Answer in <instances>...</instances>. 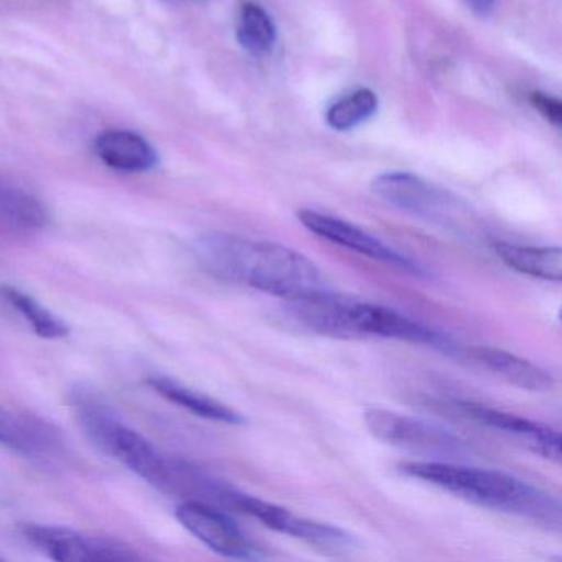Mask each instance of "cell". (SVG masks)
I'll list each match as a JSON object with an SVG mask.
<instances>
[{
  "label": "cell",
  "mask_w": 562,
  "mask_h": 562,
  "mask_svg": "<svg viewBox=\"0 0 562 562\" xmlns=\"http://www.w3.org/2000/svg\"><path fill=\"white\" fill-rule=\"evenodd\" d=\"M193 251L196 261L215 278L249 285L284 301L325 289L321 269L307 256L278 243L210 233L196 239Z\"/></svg>",
  "instance_id": "6da1fadb"
},
{
  "label": "cell",
  "mask_w": 562,
  "mask_h": 562,
  "mask_svg": "<svg viewBox=\"0 0 562 562\" xmlns=\"http://www.w3.org/2000/svg\"><path fill=\"white\" fill-rule=\"evenodd\" d=\"M400 470L411 479L423 480L473 505L519 516L549 529H561V502L509 473L449 460H407L400 463Z\"/></svg>",
  "instance_id": "7a4b0ae2"
},
{
  "label": "cell",
  "mask_w": 562,
  "mask_h": 562,
  "mask_svg": "<svg viewBox=\"0 0 562 562\" xmlns=\"http://www.w3.org/2000/svg\"><path fill=\"white\" fill-rule=\"evenodd\" d=\"M78 419L91 442L131 472L164 492L169 476L170 457L164 456L150 440L124 424L110 407L98 401H78Z\"/></svg>",
  "instance_id": "3957f363"
},
{
  "label": "cell",
  "mask_w": 562,
  "mask_h": 562,
  "mask_svg": "<svg viewBox=\"0 0 562 562\" xmlns=\"http://www.w3.org/2000/svg\"><path fill=\"white\" fill-rule=\"evenodd\" d=\"M368 430L381 442L434 460L460 459L469 456L467 440L446 427L384 407H368L363 414Z\"/></svg>",
  "instance_id": "277c9868"
},
{
  "label": "cell",
  "mask_w": 562,
  "mask_h": 562,
  "mask_svg": "<svg viewBox=\"0 0 562 562\" xmlns=\"http://www.w3.org/2000/svg\"><path fill=\"white\" fill-rule=\"evenodd\" d=\"M22 535L32 546L58 562H126L140 559L126 542L65 526L25 525Z\"/></svg>",
  "instance_id": "5b68a950"
},
{
  "label": "cell",
  "mask_w": 562,
  "mask_h": 562,
  "mask_svg": "<svg viewBox=\"0 0 562 562\" xmlns=\"http://www.w3.org/2000/svg\"><path fill=\"white\" fill-rule=\"evenodd\" d=\"M373 192L403 212L460 232L465 225L463 210L456 199L434 189L413 173L387 172L373 180Z\"/></svg>",
  "instance_id": "8992f818"
},
{
  "label": "cell",
  "mask_w": 562,
  "mask_h": 562,
  "mask_svg": "<svg viewBox=\"0 0 562 562\" xmlns=\"http://www.w3.org/2000/svg\"><path fill=\"white\" fill-rule=\"evenodd\" d=\"M176 516L187 531L192 532L199 541L225 558L248 561L268 558L265 548L249 538L223 509L216 506L186 499L177 506Z\"/></svg>",
  "instance_id": "52a82bcc"
},
{
  "label": "cell",
  "mask_w": 562,
  "mask_h": 562,
  "mask_svg": "<svg viewBox=\"0 0 562 562\" xmlns=\"http://www.w3.org/2000/svg\"><path fill=\"white\" fill-rule=\"evenodd\" d=\"M233 512L245 513L274 531L301 539L314 548L324 549L325 552L340 554V552L355 548V538L350 532L344 531L337 526L327 525V522L297 516L284 506L246 495L243 492L236 496Z\"/></svg>",
  "instance_id": "ba28073f"
},
{
  "label": "cell",
  "mask_w": 562,
  "mask_h": 562,
  "mask_svg": "<svg viewBox=\"0 0 562 562\" xmlns=\"http://www.w3.org/2000/svg\"><path fill=\"white\" fill-rule=\"evenodd\" d=\"M347 328L350 338L376 337L390 340L411 341V344L427 345L439 350H453V344L446 335L434 328L400 314L384 305L348 299Z\"/></svg>",
  "instance_id": "9c48e42d"
},
{
  "label": "cell",
  "mask_w": 562,
  "mask_h": 562,
  "mask_svg": "<svg viewBox=\"0 0 562 562\" xmlns=\"http://www.w3.org/2000/svg\"><path fill=\"white\" fill-rule=\"evenodd\" d=\"M299 222L322 239L350 249L358 255L367 256L373 261L383 262V265L393 266L404 272L413 274H424L423 268L407 256L401 255L396 249L387 246L381 239L374 238L370 233L344 220L335 216L324 215V213L314 212V210H301L297 213Z\"/></svg>",
  "instance_id": "30bf717a"
},
{
  "label": "cell",
  "mask_w": 562,
  "mask_h": 562,
  "mask_svg": "<svg viewBox=\"0 0 562 562\" xmlns=\"http://www.w3.org/2000/svg\"><path fill=\"white\" fill-rule=\"evenodd\" d=\"M453 406L467 419L516 437V439L522 440L525 446L529 447L532 452L539 453V456L551 460V462H561V434H559V430L552 429V427L546 426V424L516 416V414L483 406V404L462 403V401H459Z\"/></svg>",
  "instance_id": "8fae6325"
},
{
  "label": "cell",
  "mask_w": 562,
  "mask_h": 562,
  "mask_svg": "<svg viewBox=\"0 0 562 562\" xmlns=\"http://www.w3.org/2000/svg\"><path fill=\"white\" fill-rule=\"evenodd\" d=\"M101 162L117 172H149L159 162L149 140L133 131L113 130L101 133L94 143Z\"/></svg>",
  "instance_id": "7c38bea8"
},
{
  "label": "cell",
  "mask_w": 562,
  "mask_h": 562,
  "mask_svg": "<svg viewBox=\"0 0 562 562\" xmlns=\"http://www.w3.org/2000/svg\"><path fill=\"white\" fill-rule=\"evenodd\" d=\"M467 353L473 361L515 384L519 390L549 393L554 387L555 381L549 371L518 355L490 347L469 348Z\"/></svg>",
  "instance_id": "4fadbf2b"
},
{
  "label": "cell",
  "mask_w": 562,
  "mask_h": 562,
  "mask_svg": "<svg viewBox=\"0 0 562 562\" xmlns=\"http://www.w3.org/2000/svg\"><path fill=\"white\" fill-rule=\"evenodd\" d=\"M147 384L160 396L166 397L170 403L177 404L183 409L190 411L203 419L215 420V423L229 424V426H243L246 423L245 416L238 411L226 406L222 401L192 390L186 384L179 383L169 376H150Z\"/></svg>",
  "instance_id": "5bb4252c"
},
{
  "label": "cell",
  "mask_w": 562,
  "mask_h": 562,
  "mask_svg": "<svg viewBox=\"0 0 562 562\" xmlns=\"http://www.w3.org/2000/svg\"><path fill=\"white\" fill-rule=\"evenodd\" d=\"M57 434L41 420L19 416L0 404V446L25 456H45L57 447Z\"/></svg>",
  "instance_id": "9a60e30c"
},
{
  "label": "cell",
  "mask_w": 562,
  "mask_h": 562,
  "mask_svg": "<svg viewBox=\"0 0 562 562\" xmlns=\"http://www.w3.org/2000/svg\"><path fill=\"white\" fill-rule=\"evenodd\" d=\"M492 249L503 265L521 274L542 279V281L558 282V284L562 281V251L559 246L536 248V246L493 241Z\"/></svg>",
  "instance_id": "2e32d148"
},
{
  "label": "cell",
  "mask_w": 562,
  "mask_h": 562,
  "mask_svg": "<svg viewBox=\"0 0 562 562\" xmlns=\"http://www.w3.org/2000/svg\"><path fill=\"white\" fill-rule=\"evenodd\" d=\"M48 223L44 203L18 187L0 183V226L11 232H38Z\"/></svg>",
  "instance_id": "e0dca14e"
},
{
  "label": "cell",
  "mask_w": 562,
  "mask_h": 562,
  "mask_svg": "<svg viewBox=\"0 0 562 562\" xmlns=\"http://www.w3.org/2000/svg\"><path fill=\"white\" fill-rule=\"evenodd\" d=\"M0 294L4 295L5 301L24 317L27 324H31L32 330L38 337L45 338V340H60L70 335L67 322L32 295L15 288L0 289Z\"/></svg>",
  "instance_id": "ac0fdd59"
},
{
  "label": "cell",
  "mask_w": 562,
  "mask_h": 562,
  "mask_svg": "<svg viewBox=\"0 0 562 562\" xmlns=\"http://www.w3.org/2000/svg\"><path fill=\"white\" fill-rule=\"evenodd\" d=\"M238 42L255 55L268 54L276 42V25L268 12L255 2H245L239 11Z\"/></svg>",
  "instance_id": "d6986e66"
},
{
  "label": "cell",
  "mask_w": 562,
  "mask_h": 562,
  "mask_svg": "<svg viewBox=\"0 0 562 562\" xmlns=\"http://www.w3.org/2000/svg\"><path fill=\"white\" fill-rule=\"evenodd\" d=\"M378 110L376 94L371 90H358L341 98L328 110L327 123L335 131H350L370 120Z\"/></svg>",
  "instance_id": "ffe728a7"
},
{
  "label": "cell",
  "mask_w": 562,
  "mask_h": 562,
  "mask_svg": "<svg viewBox=\"0 0 562 562\" xmlns=\"http://www.w3.org/2000/svg\"><path fill=\"white\" fill-rule=\"evenodd\" d=\"M531 104L535 106V110H538L539 113L542 114V117L549 121V123L555 124L559 126L562 121V104L561 101L555 100V98L548 97L544 93H532L531 94Z\"/></svg>",
  "instance_id": "44dd1931"
}]
</instances>
